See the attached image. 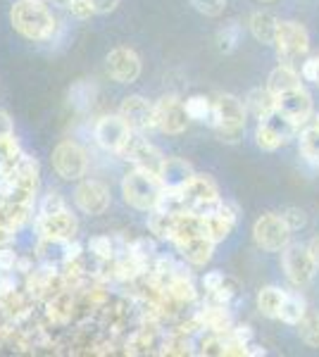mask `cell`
Here are the masks:
<instances>
[{
    "label": "cell",
    "instance_id": "cell-1",
    "mask_svg": "<svg viewBox=\"0 0 319 357\" xmlns=\"http://www.w3.org/2000/svg\"><path fill=\"white\" fill-rule=\"evenodd\" d=\"M10 22L29 41H50L57 29L53 13L40 0H17L10 10Z\"/></svg>",
    "mask_w": 319,
    "mask_h": 357
},
{
    "label": "cell",
    "instance_id": "cell-2",
    "mask_svg": "<svg viewBox=\"0 0 319 357\" xmlns=\"http://www.w3.org/2000/svg\"><path fill=\"white\" fill-rule=\"evenodd\" d=\"M210 126L222 143H239L246 131V107L236 96L222 93L212 100Z\"/></svg>",
    "mask_w": 319,
    "mask_h": 357
},
{
    "label": "cell",
    "instance_id": "cell-3",
    "mask_svg": "<svg viewBox=\"0 0 319 357\" xmlns=\"http://www.w3.org/2000/svg\"><path fill=\"white\" fill-rule=\"evenodd\" d=\"M121 195H124L126 205H131L133 210L150 212L155 210L160 195H162V183L158 174H150L146 169H133L124 176L121 181Z\"/></svg>",
    "mask_w": 319,
    "mask_h": 357
},
{
    "label": "cell",
    "instance_id": "cell-4",
    "mask_svg": "<svg viewBox=\"0 0 319 357\" xmlns=\"http://www.w3.org/2000/svg\"><path fill=\"white\" fill-rule=\"evenodd\" d=\"M298 129L300 126L293 124L286 114L274 110L269 117L260 119L258 131H255V143H258V148H262V151L274 153V151H279L281 146H286V143L298 134Z\"/></svg>",
    "mask_w": 319,
    "mask_h": 357
},
{
    "label": "cell",
    "instance_id": "cell-5",
    "mask_svg": "<svg viewBox=\"0 0 319 357\" xmlns=\"http://www.w3.org/2000/svg\"><path fill=\"white\" fill-rule=\"evenodd\" d=\"M181 195H184L186 212H195V215H200V217H205L217 210L219 200H222L217 183L205 174H195L191 178L186 186L181 188Z\"/></svg>",
    "mask_w": 319,
    "mask_h": 357
},
{
    "label": "cell",
    "instance_id": "cell-6",
    "mask_svg": "<svg viewBox=\"0 0 319 357\" xmlns=\"http://www.w3.org/2000/svg\"><path fill=\"white\" fill-rule=\"evenodd\" d=\"M253 238L262 250L279 252L291 243V229H288V224L283 222L281 215L267 212V215L258 217V222L253 224Z\"/></svg>",
    "mask_w": 319,
    "mask_h": 357
},
{
    "label": "cell",
    "instance_id": "cell-7",
    "mask_svg": "<svg viewBox=\"0 0 319 357\" xmlns=\"http://www.w3.org/2000/svg\"><path fill=\"white\" fill-rule=\"evenodd\" d=\"M53 169L65 181H79L89 169V155L74 141H60L53 151Z\"/></svg>",
    "mask_w": 319,
    "mask_h": 357
},
{
    "label": "cell",
    "instance_id": "cell-8",
    "mask_svg": "<svg viewBox=\"0 0 319 357\" xmlns=\"http://www.w3.org/2000/svg\"><path fill=\"white\" fill-rule=\"evenodd\" d=\"M274 45L283 65H291L293 60L307 55V50H310V36H307L305 26L298 24V22H279Z\"/></svg>",
    "mask_w": 319,
    "mask_h": 357
},
{
    "label": "cell",
    "instance_id": "cell-9",
    "mask_svg": "<svg viewBox=\"0 0 319 357\" xmlns=\"http://www.w3.org/2000/svg\"><path fill=\"white\" fill-rule=\"evenodd\" d=\"M36 231L43 241L48 243H67V241L77 238L79 231V222L72 212L60 210V212H50V215H38L36 217Z\"/></svg>",
    "mask_w": 319,
    "mask_h": 357
},
{
    "label": "cell",
    "instance_id": "cell-10",
    "mask_svg": "<svg viewBox=\"0 0 319 357\" xmlns=\"http://www.w3.org/2000/svg\"><path fill=\"white\" fill-rule=\"evenodd\" d=\"M117 155H121V158H124L126 162H131L136 169H146L150 174H158L162 160H165V155H162L153 143H148L141 134H136V131H131L129 141L124 143V148H121Z\"/></svg>",
    "mask_w": 319,
    "mask_h": 357
},
{
    "label": "cell",
    "instance_id": "cell-11",
    "mask_svg": "<svg viewBox=\"0 0 319 357\" xmlns=\"http://www.w3.org/2000/svg\"><path fill=\"white\" fill-rule=\"evenodd\" d=\"M119 114L126 124H129L131 131L136 134H146V131L158 129V112H155V105L148 102L143 96H129L124 98L119 107Z\"/></svg>",
    "mask_w": 319,
    "mask_h": 357
},
{
    "label": "cell",
    "instance_id": "cell-12",
    "mask_svg": "<svg viewBox=\"0 0 319 357\" xmlns=\"http://www.w3.org/2000/svg\"><path fill=\"white\" fill-rule=\"evenodd\" d=\"M281 267L288 279H291V284L305 286V284H310L312 276H315L317 264L305 245H286L281 255Z\"/></svg>",
    "mask_w": 319,
    "mask_h": 357
},
{
    "label": "cell",
    "instance_id": "cell-13",
    "mask_svg": "<svg viewBox=\"0 0 319 357\" xmlns=\"http://www.w3.org/2000/svg\"><path fill=\"white\" fill-rule=\"evenodd\" d=\"M94 136L101 148H105L110 153H119L121 148H124V143L129 141L131 129H129V124L121 119V114H105V117H101L96 122Z\"/></svg>",
    "mask_w": 319,
    "mask_h": 357
},
{
    "label": "cell",
    "instance_id": "cell-14",
    "mask_svg": "<svg viewBox=\"0 0 319 357\" xmlns=\"http://www.w3.org/2000/svg\"><path fill=\"white\" fill-rule=\"evenodd\" d=\"M155 112H158V129L165 134H184L191 122L186 112V102H181L177 96H162L155 102Z\"/></svg>",
    "mask_w": 319,
    "mask_h": 357
},
{
    "label": "cell",
    "instance_id": "cell-15",
    "mask_svg": "<svg viewBox=\"0 0 319 357\" xmlns=\"http://www.w3.org/2000/svg\"><path fill=\"white\" fill-rule=\"evenodd\" d=\"M74 203L81 212L91 217L105 215L110 207V188L103 181H96V178L81 181L77 191H74Z\"/></svg>",
    "mask_w": 319,
    "mask_h": 357
},
{
    "label": "cell",
    "instance_id": "cell-16",
    "mask_svg": "<svg viewBox=\"0 0 319 357\" xmlns=\"http://www.w3.org/2000/svg\"><path fill=\"white\" fill-rule=\"evenodd\" d=\"M107 74L117 84H133L141 77V57L126 45L112 48L107 53Z\"/></svg>",
    "mask_w": 319,
    "mask_h": 357
},
{
    "label": "cell",
    "instance_id": "cell-17",
    "mask_svg": "<svg viewBox=\"0 0 319 357\" xmlns=\"http://www.w3.org/2000/svg\"><path fill=\"white\" fill-rule=\"evenodd\" d=\"M276 110L286 114L293 124L303 126L312 117V96L307 93L303 86H295V89L286 91V93L276 96Z\"/></svg>",
    "mask_w": 319,
    "mask_h": 357
},
{
    "label": "cell",
    "instance_id": "cell-18",
    "mask_svg": "<svg viewBox=\"0 0 319 357\" xmlns=\"http://www.w3.org/2000/svg\"><path fill=\"white\" fill-rule=\"evenodd\" d=\"M193 176H195L193 165L184 158H165L158 172L162 188H172V191H181Z\"/></svg>",
    "mask_w": 319,
    "mask_h": 357
},
{
    "label": "cell",
    "instance_id": "cell-19",
    "mask_svg": "<svg viewBox=\"0 0 319 357\" xmlns=\"http://www.w3.org/2000/svg\"><path fill=\"white\" fill-rule=\"evenodd\" d=\"M177 248L186 262L205 264V262H210V257H212L214 241L210 238V236L202 234V236H193V238H186V241H179Z\"/></svg>",
    "mask_w": 319,
    "mask_h": 357
},
{
    "label": "cell",
    "instance_id": "cell-20",
    "mask_svg": "<svg viewBox=\"0 0 319 357\" xmlns=\"http://www.w3.org/2000/svg\"><path fill=\"white\" fill-rule=\"evenodd\" d=\"M198 317L205 329H210L214 333H229L234 321H231V314L226 310V305H214V303H205L198 310Z\"/></svg>",
    "mask_w": 319,
    "mask_h": 357
},
{
    "label": "cell",
    "instance_id": "cell-21",
    "mask_svg": "<svg viewBox=\"0 0 319 357\" xmlns=\"http://www.w3.org/2000/svg\"><path fill=\"white\" fill-rule=\"evenodd\" d=\"M74 312H77V298H74L72 289H62L53 298H48V317L57 324H67Z\"/></svg>",
    "mask_w": 319,
    "mask_h": 357
},
{
    "label": "cell",
    "instance_id": "cell-22",
    "mask_svg": "<svg viewBox=\"0 0 319 357\" xmlns=\"http://www.w3.org/2000/svg\"><path fill=\"white\" fill-rule=\"evenodd\" d=\"M246 107L253 117L265 119L276 110V96L269 89H253L246 98Z\"/></svg>",
    "mask_w": 319,
    "mask_h": 357
},
{
    "label": "cell",
    "instance_id": "cell-23",
    "mask_svg": "<svg viewBox=\"0 0 319 357\" xmlns=\"http://www.w3.org/2000/svg\"><path fill=\"white\" fill-rule=\"evenodd\" d=\"M251 33L258 38L260 43H274V36H276V26H279V20H276L272 13H253L251 15Z\"/></svg>",
    "mask_w": 319,
    "mask_h": 357
},
{
    "label": "cell",
    "instance_id": "cell-24",
    "mask_svg": "<svg viewBox=\"0 0 319 357\" xmlns=\"http://www.w3.org/2000/svg\"><path fill=\"white\" fill-rule=\"evenodd\" d=\"M295 86H303V84H300L298 72H295L291 65H279L269 74V82H267V89H269L274 96L286 93V91L295 89Z\"/></svg>",
    "mask_w": 319,
    "mask_h": 357
},
{
    "label": "cell",
    "instance_id": "cell-25",
    "mask_svg": "<svg viewBox=\"0 0 319 357\" xmlns=\"http://www.w3.org/2000/svg\"><path fill=\"white\" fill-rule=\"evenodd\" d=\"M283 296L286 291H281L279 286H267L258 293V310L260 314L269 317V319H279V310L283 303Z\"/></svg>",
    "mask_w": 319,
    "mask_h": 357
},
{
    "label": "cell",
    "instance_id": "cell-26",
    "mask_svg": "<svg viewBox=\"0 0 319 357\" xmlns=\"http://www.w3.org/2000/svg\"><path fill=\"white\" fill-rule=\"evenodd\" d=\"M174 227H177V215H170V212H160V210H150L148 231L153 234L155 238L172 241L174 238Z\"/></svg>",
    "mask_w": 319,
    "mask_h": 357
},
{
    "label": "cell",
    "instance_id": "cell-27",
    "mask_svg": "<svg viewBox=\"0 0 319 357\" xmlns=\"http://www.w3.org/2000/svg\"><path fill=\"white\" fill-rule=\"evenodd\" d=\"M305 312H307V303L300 293H286V296H283V303H281V310H279L281 321L298 326V321L303 319Z\"/></svg>",
    "mask_w": 319,
    "mask_h": 357
},
{
    "label": "cell",
    "instance_id": "cell-28",
    "mask_svg": "<svg viewBox=\"0 0 319 357\" xmlns=\"http://www.w3.org/2000/svg\"><path fill=\"white\" fill-rule=\"evenodd\" d=\"M300 153L310 165L319 167V124L305 126L300 131Z\"/></svg>",
    "mask_w": 319,
    "mask_h": 357
},
{
    "label": "cell",
    "instance_id": "cell-29",
    "mask_svg": "<svg viewBox=\"0 0 319 357\" xmlns=\"http://www.w3.org/2000/svg\"><path fill=\"white\" fill-rule=\"evenodd\" d=\"M96 100V86L91 82H77L69 89V102H72V107H77V110H89L91 105H94Z\"/></svg>",
    "mask_w": 319,
    "mask_h": 357
},
{
    "label": "cell",
    "instance_id": "cell-30",
    "mask_svg": "<svg viewBox=\"0 0 319 357\" xmlns=\"http://www.w3.org/2000/svg\"><path fill=\"white\" fill-rule=\"evenodd\" d=\"M167 291L172 293L174 298H177L179 303H193L195 298H198V291H195L193 281H191V276H174L172 281H167Z\"/></svg>",
    "mask_w": 319,
    "mask_h": 357
},
{
    "label": "cell",
    "instance_id": "cell-31",
    "mask_svg": "<svg viewBox=\"0 0 319 357\" xmlns=\"http://www.w3.org/2000/svg\"><path fill=\"white\" fill-rule=\"evenodd\" d=\"M241 33L243 31H241L239 22H229V24H224L217 31V48L222 50V53H234L241 43Z\"/></svg>",
    "mask_w": 319,
    "mask_h": 357
},
{
    "label": "cell",
    "instance_id": "cell-32",
    "mask_svg": "<svg viewBox=\"0 0 319 357\" xmlns=\"http://www.w3.org/2000/svg\"><path fill=\"white\" fill-rule=\"evenodd\" d=\"M298 336L310 348H319V312H305L298 321Z\"/></svg>",
    "mask_w": 319,
    "mask_h": 357
},
{
    "label": "cell",
    "instance_id": "cell-33",
    "mask_svg": "<svg viewBox=\"0 0 319 357\" xmlns=\"http://www.w3.org/2000/svg\"><path fill=\"white\" fill-rule=\"evenodd\" d=\"M160 355H193V343H191V336L177 331L172 336H167L162 341Z\"/></svg>",
    "mask_w": 319,
    "mask_h": 357
},
{
    "label": "cell",
    "instance_id": "cell-34",
    "mask_svg": "<svg viewBox=\"0 0 319 357\" xmlns=\"http://www.w3.org/2000/svg\"><path fill=\"white\" fill-rule=\"evenodd\" d=\"M226 345H229V333H214L210 331L200 341V355H214V357H226Z\"/></svg>",
    "mask_w": 319,
    "mask_h": 357
},
{
    "label": "cell",
    "instance_id": "cell-35",
    "mask_svg": "<svg viewBox=\"0 0 319 357\" xmlns=\"http://www.w3.org/2000/svg\"><path fill=\"white\" fill-rule=\"evenodd\" d=\"M186 112L191 119H195V122H212V100H207V98L202 96H193L186 100Z\"/></svg>",
    "mask_w": 319,
    "mask_h": 357
},
{
    "label": "cell",
    "instance_id": "cell-36",
    "mask_svg": "<svg viewBox=\"0 0 319 357\" xmlns=\"http://www.w3.org/2000/svg\"><path fill=\"white\" fill-rule=\"evenodd\" d=\"M89 250L94 252L98 260H112L117 255V245H114L112 236H94L89 241Z\"/></svg>",
    "mask_w": 319,
    "mask_h": 357
},
{
    "label": "cell",
    "instance_id": "cell-37",
    "mask_svg": "<svg viewBox=\"0 0 319 357\" xmlns=\"http://www.w3.org/2000/svg\"><path fill=\"white\" fill-rule=\"evenodd\" d=\"M60 3L65 5L74 17H79V20H89L91 15H96L91 0H60Z\"/></svg>",
    "mask_w": 319,
    "mask_h": 357
},
{
    "label": "cell",
    "instance_id": "cell-38",
    "mask_svg": "<svg viewBox=\"0 0 319 357\" xmlns=\"http://www.w3.org/2000/svg\"><path fill=\"white\" fill-rule=\"evenodd\" d=\"M191 3H193V8L198 13L207 17H219L226 8V0H191Z\"/></svg>",
    "mask_w": 319,
    "mask_h": 357
},
{
    "label": "cell",
    "instance_id": "cell-39",
    "mask_svg": "<svg viewBox=\"0 0 319 357\" xmlns=\"http://www.w3.org/2000/svg\"><path fill=\"white\" fill-rule=\"evenodd\" d=\"M281 217H283V222L288 224V229H291V231H298V229H303L307 224L305 212L298 210V207H288V210H283Z\"/></svg>",
    "mask_w": 319,
    "mask_h": 357
},
{
    "label": "cell",
    "instance_id": "cell-40",
    "mask_svg": "<svg viewBox=\"0 0 319 357\" xmlns=\"http://www.w3.org/2000/svg\"><path fill=\"white\" fill-rule=\"evenodd\" d=\"M65 198H62L60 193H48L43 198V203H40V212L38 215H50V212H60V210H65Z\"/></svg>",
    "mask_w": 319,
    "mask_h": 357
},
{
    "label": "cell",
    "instance_id": "cell-41",
    "mask_svg": "<svg viewBox=\"0 0 319 357\" xmlns=\"http://www.w3.org/2000/svg\"><path fill=\"white\" fill-rule=\"evenodd\" d=\"M224 279H226V276L222 272H207L205 276H202V289H205V293L217 291L219 286L224 284Z\"/></svg>",
    "mask_w": 319,
    "mask_h": 357
},
{
    "label": "cell",
    "instance_id": "cell-42",
    "mask_svg": "<svg viewBox=\"0 0 319 357\" xmlns=\"http://www.w3.org/2000/svg\"><path fill=\"white\" fill-rule=\"evenodd\" d=\"M17 255L13 250H10V248H0V272H10V269H15L17 267Z\"/></svg>",
    "mask_w": 319,
    "mask_h": 357
},
{
    "label": "cell",
    "instance_id": "cell-43",
    "mask_svg": "<svg viewBox=\"0 0 319 357\" xmlns=\"http://www.w3.org/2000/svg\"><path fill=\"white\" fill-rule=\"evenodd\" d=\"M231 336L236 338V341H241V343H251L253 341V329L248 324H236V326H231Z\"/></svg>",
    "mask_w": 319,
    "mask_h": 357
},
{
    "label": "cell",
    "instance_id": "cell-44",
    "mask_svg": "<svg viewBox=\"0 0 319 357\" xmlns=\"http://www.w3.org/2000/svg\"><path fill=\"white\" fill-rule=\"evenodd\" d=\"M94 3V10L96 15H107V13H114L119 5V0H91Z\"/></svg>",
    "mask_w": 319,
    "mask_h": 357
},
{
    "label": "cell",
    "instance_id": "cell-45",
    "mask_svg": "<svg viewBox=\"0 0 319 357\" xmlns=\"http://www.w3.org/2000/svg\"><path fill=\"white\" fill-rule=\"evenodd\" d=\"M8 136H15V126H13V119L5 110H0V138H8Z\"/></svg>",
    "mask_w": 319,
    "mask_h": 357
},
{
    "label": "cell",
    "instance_id": "cell-46",
    "mask_svg": "<svg viewBox=\"0 0 319 357\" xmlns=\"http://www.w3.org/2000/svg\"><path fill=\"white\" fill-rule=\"evenodd\" d=\"M317 69H319V60L317 57H310L307 62H303V79H307V82H317Z\"/></svg>",
    "mask_w": 319,
    "mask_h": 357
},
{
    "label": "cell",
    "instance_id": "cell-47",
    "mask_svg": "<svg viewBox=\"0 0 319 357\" xmlns=\"http://www.w3.org/2000/svg\"><path fill=\"white\" fill-rule=\"evenodd\" d=\"M65 245V260H79L81 257V243H77V241H67V243H62Z\"/></svg>",
    "mask_w": 319,
    "mask_h": 357
},
{
    "label": "cell",
    "instance_id": "cell-48",
    "mask_svg": "<svg viewBox=\"0 0 319 357\" xmlns=\"http://www.w3.org/2000/svg\"><path fill=\"white\" fill-rule=\"evenodd\" d=\"M307 250H310L312 260H315V264L319 267V236H315V238L310 241V245H307Z\"/></svg>",
    "mask_w": 319,
    "mask_h": 357
},
{
    "label": "cell",
    "instance_id": "cell-49",
    "mask_svg": "<svg viewBox=\"0 0 319 357\" xmlns=\"http://www.w3.org/2000/svg\"><path fill=\"white\" fill-rule=\"evenodd\" d=\"M248 355H265V348H262V345L248 343Z\"/></svg>",
    "mask_w": 319,
    "mask_h": 357
},
{
    "label": "cell",
    "instance_id": "cell-50",
    "mask_svg": "<svg viewBox=\"0 0 319 357\" xmlns=\"http://www.w3.org/2000/svg\"><path fill=\"white\" fill-rule=\"evenodd\" d=\"M317 60H319V57H317ZM315 84H319V69H317V82Z\"/></svg>",
    "mask_w": 319,
    "mask_h": 357
},
{
    "label": "cell",
    "instance_id": "cell-51",
    "mask_svg": "<svg viewBox=\"0 0 319 357\" xmlns=\"http://www.w3.org/2000/svg\"><path fill=\"white\" fill-rule=\"evenodd\" d=\"M260 3H272V0H260Z\"/></svg>",
    "mask_w": 319,
    "mask_h": 357
},
{
    "label": "cell",
    "instance_id": "cell-52",
    "mask_svg": "<svg viewBox=\"0 0 319 357\" xmlns=\"http://www.w3.org/2000/svg\"><path fill=\"white\" fill-rule=\"evenodd\" d=\"M317 124H319V117H317Z\"/></svg>",
    "mask_w": 319,
    "mask_h": 357
},
{
    "label": "cell",
    "instance_id": "cell-53",
    "mask_svg": "<svg viewBox=\"0 0 319 357\" xmlns=\"http://www.w3.org/2000/svg\"><path fill=\"white\" fill-rule=\"evenodd\" d=\"M40 3H45V0H40Z\"/></svg>",
    "mask_w": 319,
    "mask_h": 357
}]
</instances>
